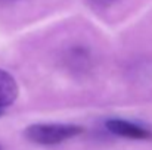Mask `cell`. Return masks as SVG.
I'll use <instances>...</instances> for the list:
<instances>
[{
  "mask_svg": "<svg viewBox=\"0 0 152 150\" xmlns=\"http://www.w3.org/2000/svg\"><path fill=\"white\" fill-rule=\"evenodd\" d=\"M18 93L19 90L15 78L9 72L0 69V109L4 110L6 106H10L16 100Z\"/></svg>",
  "mask_w": 152,
  "mask_h": 150,
  "instance_id": "obj_3",
  "label": "cell"
},
{
  "mask_svg": "<svg viewBox=\"0 0 152 150\" xmlns=\"http://www.w3.org/2000/svg\"><path fill=\"white\" fill-rule=\"evenodd\" d=\"M16 1H22V0H0V3H16Z\"/></svg>",
  "mask_w": 152,
  "mask_h": 150,
  "instance_id": "obj_5",
  "label": "cell"
},
{
  "mask_svg": "<svg viewBox=\"0 0 152 150\" xmlns=\"http://www.w3.org/2000/svg\"><path fill=\"white\" fill-rule=\"evenodd\" d=\"M83 128L74 124H33L25 128L24 136L28 141L40 146L61 144L75 136H80Z\"/></svg>",
  "mask_w": 152,
  "mask_h": 150,
  "instance_id": "obj_1",
  "label": "cell"
},
{
  "mask_svg": "<svg viewBox=\"0 0 152 150\" xmlns=\"http://www.w3.org/2000/svg\"><path fill=\"white\" fill-rule=\"evenodd\" d=\"M105 127L109 133L114 136L123 137V138H130V140H149L152 138L151 130L127 121V119H120V118H111L105 122Z\"/></svg>",
  "mask_w": 152,
  "mask_h": 150,
  "instance_id": "obj_2",
  "label": "cell"
},
{
  "mask_svg": "<svg viewBox=\"0 0 152 150\" xmlns=\"http://www.w3.org/2000/svg\"><path fill=\"white\" fill-rule=\"evenodd\" d=\"M0 150H1V146H0Z\"/></svg>",
  "mask_w": 152,
  "mask_h": 150,
  "instance_id": "obj_7",
  "label": "cell"
},
{
  "mask_svg": "<svg viewBox=\"0 0 152 150\" xmlns=\"http://www.w3.org/2000/svg\"><path fill=\"white\" fill-rule=\"evenodd\" d=\"M3 115H4V110H3V109H0V116H3Z\"/></svg>",
  "mask_w": 152,
  "mask_h": 150,
  "instance_id": "obj_6",
  "label": "cell"
},
{
  "mask_svg": "<svg viewBox=\"0 0 152 150\" xmlns=\"http://www.w3.org/2000/svg\"><path fill=\"white\" fill-rule=\"evenodd\" d=\"M115 0H89V3H92L95 7H108L114 3Z\"/></svg>",
  "mask_w": 152,
  "mask_h": 150,
  "instance_id": "obj_4",
  "label": "cell"
}]
</instances>
